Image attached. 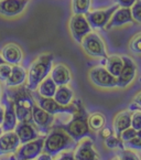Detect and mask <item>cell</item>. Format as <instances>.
<instances>
[{
	"label": "cell",
	"mask_w": 141,
	"mask_h": 160,
	"mask_svg": "<svg viewBox=\"0 0 141 160\" xmlns=\"http://www.w3.org/2000/svg\"><path fill=\"white\" fill-rule=\"evenodd\" d=\"M76 104H77L76 111L74 112V114H72V119L70 122H67L66 124H56L53 126L63 129L68 136L73 138L74 141L78 144L84 138L94 139V135L92 134V130L88 126V122H87L88 114H87L82 101L76 99Z\"/></svg>",
	"instance_id": "1"
},
{
	"label": "cell",
	"mask_w": 141,
	"mask_h": 160,
	"mask_svg": "<svg viewBox=\"0 0 141 160\" xmlns=\"http://www.w3.org/2000/svg\"><path fill=\"white\" fill-rule=\"evenodd\" d=\"M7 93L12 99L16 109V115L18 122H32V109L35 104V99L31 94V91L27 86H19L16 91H9Z\"/></svg>",
	"instance_id": "2"
},
{
	"label": "cell",
	"mask_w": 141,
	"mask_h": 160,
	"mask_svg": "<svg viewBox=\"0 0 141 160\" xmlns=\"http://www.w3.org/2000/svg\"><path fill=\"white\" fill-rule=\"evenodd\" d=\"M76 146L77 142L74 141L72 137L68 136L63 129L53 126L44 137L43 151L54 158L66 150H74Z\"/></svg>",
	"instance_id": "3"
},
{
	"label": "cell",
	"mask_w": 141,
	"mask_h": 160,
	"mask_svg": "<svg viewBox=\"0 0 141 160\" xmlns=\"http://www.w3.org/2000/svg\"><path fill=\"white\" fill-rule=\"evenodd\" d=\"M54 57L50 53L39 55L34 61L31 63L28 70V76H27V85L28 90L31 92H35L39 84L44 78L50 75V72L53 66Z\"/></svg>",
	"instance_id": "4"
},
{
	"label": "cell",
	"mask_w": 141,
	"mask_h": 160,
	"mask_svg": "<svg viewBox=\"0 0 141 160\" xmlns=\"http://www.w3.org/2000/svg\"><path fill=\"white\" fill-rule=\"evenodd\" d=\"M80 45L85 53L92 58L105 59L108 57L105 42L96 32H90L86 37H84V39L80 42Z\"/></svg>",
	"instance_id": "5"
},
{
	"label": "cell",
	"mask_w": 141,
	"mask_h": 160,
	"mask_svg": "<svg viewBox=\"0 0 141 160\" xmlns=\"http://www.w3.org/2000/svg\"><path fill=\"white\" fill-rule=\"evenodd\" d=\"M34 99L36 101V104L40 106L41 108L44 109L45 112L52 114V115H56V114H74V112L76 111L77 104H76V99L73 101V103L68 106H63L61 104H59L55 101L53 97H43L40 96L38 93H35Z\"/></svg>",
	"instance_id": "6"
},
{
	"label": "cell",
	"mask_w": 141,
	"mask_h": 160,
	"mask_svg": "<svg viewBox=\"0 0 141 160\" xmlns=\"http://www.w3.org/2000/svg\"><path fill=\"white\" fill-rule=\"evenodd\" d=\"M90 80L95 86L100 88L117 87V78L111 75L105 66H95L88 73Z\"/></svg>",
	"instance_id": "7"
},
{
	"label": "cell",
	"mask_w": 141,
	"mask_h": 160,
	"mask_svg": "<svg viewBox=\"0 0 141 160\" xmlns=\"http://www.w3.org/2000/svg\"><path fill=\"white\" fill-rule=\"evenodd\" d=\"M118 9L117 5H114L107 9L101 10H94V11H88L85 17H86L87 21L94 30H101L105 29L106 26L108 24L113 13Z\"/></svg>",
	"instance_id": "8"
},
{
	"label": "cell",
	"mask_w": 141,
	"mask_h": 160,
	"mask_svg": "<svg viewBox=\"0 0 141 160\" xmlns=\"http://www.w3.org/2000/svg\"><path fill=\"white\" fill-rule=\"evenodd\" d=\"M43 144L44 137H39L34 140L20 145L14 153L17 160H35L41 152H43Z\"/></svg>",
	"instance_id": "9"
},
{
	"label": "cell",
	"mask_w": 141,
	"mask_h": 160,
	"mask_svg": "<svg viewBox=\"0 0 141 160\" xmlns=\"http://www.w3.org/2000/svg\"><path fill=\"white\" fill-rule=\"evenodd\" d=\"M32 122L38 132L45 136L53 127L54 115L45 112L38 104H34L32 109Z\"/></svg>",
	"instance_id": "10"
},
{
	"label": "cell",
	"mask_w": 141,
	"mask_h": 160,
	"mask_svg": "<svg viewBox=\"0 0 141 160\" xmlns=\"http://www.w3.org/2000/svg\"><path fill=\"white\" fill-rule=\"evenodd\" d=\"M92 27L87 21L85 14H73L70 19V34L75 40V42L80 43L88 33L92 32Z\"/></svg>",
	"instance_id": "11"
},
{
	"label": "cell",
	"mask_w": 141,
	"mask_h": 160,
	"mask_svg": "<svg viewBox=\"0 0 141 160\" xmlns=\"http://www.w3.org/2000/svg\"><path fill=\"white\" fill-rule=\"evenodd\" d=\"M0 104L5 108V115H3V122L1 124V128H2L3 132H13L17 124H18V118H17L16 115V109H14L13 102H12V99L8 95L7 91H5V94L1 96Z\"/></svg>",
	"instance_id": "12"
},
{
	"label": "cell",
	"mask_w": 141,
	"mask_h": 160,
	"mask_svg": "<svg viewBox=\"0 0 141 160\" xmlns=\"http://www.w3.org/2000/svg\"><path fill=\"white\" fill-rule=\"evenodd\" d=\"M124 60V66L120 72V74L117 78V87L119 88H126L129 86L134 80L137 74V65L134 62V60L129 57L124 55L122 57Z\"/></svg>",
	"instance_id": "13"
},
{
	"label": "cell",
	"mask_w": 141,
	"mask_h": 160,
	"mask_svg": "<svg viewBox=\"0 0 141 160\" xmlns=\"http://www.w3.org/2000/svg\"><path fill=\"white\" fill-rule=\"evenodd\" d=\"M21 142L18 135L13 132H6L0 135V157L16 153Z\"/></svg>",
	"instance_id": "14"
},
{
	"label": "cell",
	"mask_w": 141,
	"mask_h": 160,
	"mask_svg": "<svg viewBox=\"0 0 141 160\" xmlns=\"http://www.w3.org/2000/svg\"><path fill=\"white\" fill-rule=\"evenodd\" d=\"M0 53L3 61L10 65H18L23 60V51L19 44L13 42L6 43L0 50Z\"/></svg>",
	"instance_id": "15"
},
{
	"label": "cell",
	"mask_w": 141,
	"mask_h": 160,
	"mask_svg": "<svg viewBox=\"0 0 141 160\" xmlns=\"http://www.w3.org/2000/svg\"><path fill=\"white\" fill-rule=\"evenodd\" d=\"M75 160H99V156L95 151L92 138H84L74 149Z\"/></svg>",
	"instance_id": "16"
},
{
	"label": "cell",
	"mask_w": 141,
	"mask_h": 160,
	"mask_svg": "<svg viewBox=\"0 0 141 160\" xmlns=\"http://www.w3.org/2000/svg\"><path fill=\"white\" fill-rule=\"evenodd\" d=\"M29 0H0V14L17 17L24 11Z\"/></svg>",
	"instance_id": "17"
},
{
	"label": "cell",
	"mask_w": 141,
	"mask_h": 160,
	"mask_svg": "<svg viewBox=\"0 0 141 160\" xmlns=\"http://www.w3.org/2000/svg\"><path fill=\"white\" fill-rule=\"evenodd\" d=\"M128 23H136V21L132 18L131 10L130 8H121L118 7V9L111 16L108 24L106 26V30L117 28V27H122Z\"/></svg>",
	"instance_id": "18"
},
{
	"label": "cell",
	"mask_w": 141,
	"mask_h": 160,
	"mask_svg": "<svg viewBox=\"0 0 141 160\" xmlns=\"http://www.w3.org/2000/svg\"><path fill=\"white\" fill-rule=\"evenodd\" d=\"M50 76L57 86L67 85L72 81V74L67 66L64 63H56L52 66Z\"/></svg>",
	"instance_id": "19"
},
{
	"label": "cell",
	"mask_w": 141,
	"mask_h": 160,
	"mask_svg": "<svg viewBox=\"0 0 141 160\" xmlns=\"http://www.w3.org/2000/svg\"><path fill=\"white\" fill-rule=\"evenodd\" d=\"M14 132L19 137L21 145L39 138L38 129L31 122H18L14 128Z\"/></svg>",
	"instance_id": "20"
},
{
	"label": "cell",
	"mask_w": 141,
	"mask_h": 160,
	"mask_svg": "<svg viewBox=\"0 0 141 160\" xmlns=\"http://www.w3.org/2000/svg\"><path fill=\"white\" fill-rule=\"evenodd\" d=\"M27 76H28V71L21 66L20 64L18 65H12L11 73H10L9 78L5 83L7 88H12V87H19L26 83Z\"/></svg>",
	"instance_id": "21"
},
{
	"label": "cell",
	"mask_w": 141,
	"mask_h": 160,
	"mask_svg": "<svg viewBox=\"0 0 141 160\" xmlns=\"http://www.w3.org/2000/svg\"><path fill=\"white\" fill-rule=\"evenodd\" d=\"M131 114L132 112L130 109L127 111H122L120 113H118L114 118L113 127H114V132L116 136L119 137V135L127 128L131 127Z\"/></svg>",
	"instance_id": "22"
},
{
	"label": "cell",
	"mask_w": 141,
	"mask_h": 160,
	"mask_svg": "<svg viewBox=\"0 0 141 160\" xmlns=\"http://www.w3.org/2000/svg\"><path fill=\"white\" fill-rule=\"evenodd\" d=\"M103 60H104L103 64L107 68V71H108L111 75L115 76V78H118V75H119L122 70V66H124L122 57H119V55H110V57H107Z\"/></svg>",
	"instance_id": "23"
},
{
	"label": "cell",
	"mask_w": 141,
	"mask_h": 160,
	"mask_svg": "<svg viewBox=\"0 0 141 160\" xmlns=\"http://www.w3.org/2000/svg\"><path fill=\"white\" fill-rule=\"evenodd\" d=\"M53 98L61 105L68 106L73 103L74 93L67 85H62V86H57V90L55 92V95Z\"/></svg>",
	"instance_id": "24"
},
{
	"label": "cell",
	"mask_w": 141,
	"mask_h": 160,
	"mask_svg": "<svg viewBox=\"0 0 141 160\" xmlns=\"http://www.w3.org/2000/svg\"><path fill=\"white\" fill-rule=\"evenodd\" d=\"M57 90V85L54 83V81L52 80L51 76H47L46 78L42 81V82L39 84L38 88H36V93H38L40 96L43 97H54L55 92Z\"/></svg>",
	"instance_id": "25"
},
{
	"label": "cell",
	"mask_w": 141,
	"mask_h": 160,
	"mask_svg": "<svg viewBox=\"0 0 141 160\" xmlns=\"http://www.w3.org/2000/svg\"><path fill=\"white\" fill-rule=\"evenodd\" d=\"M87 122H88V126L92 132H99L106 125V117L104 116V114L96 112V113L88 115Z\"/></svg>",
	"instance_id": "26"
},
{
	"label": "cell",
	"mask_w": 141,
	"mask_h": 160,
	"mask_svg": "<svg viewBox=\"0 0 141 160\" xmlns=\"http://www.w3.org/2000/svg\"><path fill=\"white\" fill-rule=\"evenodd\" d=\"M92 0H72V10L74 14H86L90 10Z\"/></svg>",
	"instance_id": "27"
},
{
	"label": "cell",
	"mask_w": 141,
	"mask_h": 160,
	"mask_svg": "<svg viewBox=\"0 0 141 160\" xmlns=\"http://www.w3.org/2000/svg\"><path fill=\"white\" fill-rule=\"evenodd\" d=\"M105 140V146L108 149H124V141L119 138L118 136H116L115 134L111 135L108 138L104 139Z\"/></svg>",
	"instance_id": "28"
},
{
	"label": "cell",
	"mask_w": 141,
	"mask_h": 160,
	"mask_svg": "<svg viewBox=\"0 0 141 160\" xmlns=\"http://www.w3.org/2000/svg\"><path fill=\"white\" fill-rule=\"evenodd\" d=\"M129 50L134 54H141V32L134 34L129 42Z\"/></svg>",
	"instance_id": "29"
},
{
	"label": "cell",
	"mask_w": 141,
	"mask_h": 160,
	"mask_svg": "<svg viewBox=\"0 0 141 160\" xmlns=\"http://www.w3.org/2000/svg\"><path fill=\"white\" fill-rule=\"evenodd\" d=\"M118 156H119V158H118L119 160H140L139 156L136 152H134L132 150L127 148L120 149Z\"/></svg>",
	"instance_id": "30"
},
{
	"label": "cell",
	"mask_w": 141,
	"mask_h": 160,
	"mask_svg": "<svg viewBox=\"0 0 141 160\" xmlns=\"http://www.w3.org/2000/svg\"><path fill=\"white\" fill-rule=\"evenodd\" d=\"M131 127L136 130L141 129V109L137 108L131 114Z\"/></svg>",
	"instance_id": "31"
},
{
	"label": "cell",
	"mask_w": 141,
	"mask_h": 160,
	"mask_svg": "<svg viewBox=\"0 0 141 160\" xmlns=\"http://www.w3.org/2000/svg\"><path fill=\"white\" fill-rule=\"evenodd\" d=\"M12 65L8 63H3L0 65V83H6L9 78L10 73H11Z\"/></svg>",
	"instance_id": "32"
},
{
	"label": "cell",
	"mask_w": 141,
	"mask_h": 160,
	"mask_svg": "<svg viewBox=\"0 0 141 160\" xmlns=\"http://www.w3.org/2000/svg\"><path fill=\"white\" fill-rule=\"evenodd\" d=\"M131 14L137 23H141V0H137L131 8Z\"/></svg>",
	"instance_id": "33"
},
{
	"label": "cell",
	"mask_w": 141,
	"mask_h": 160,
	"mask_svg": "<svg viewBox=\"0 0 141 160\" xmlns=\"http://www.w3.org/2000/svg\"><path fill=\"white\" fill-rule=\"evenodd\" d=\"M124 147L127 149H134V150H141V138L136 136L134 138L130 139L124 142Z\"/></svg>",
	"instance_id": "34"
},
{
	"label": "cell",
	"mask_w": 141,
	"mask_h": 160,
	"mask_svg": "<svg viewBox=\"0 0 141 160\" xmlns=\"http://www.w3.org/2000/svg\"><path fill=\"white\" fill-rule=\"evenodd\" d=\"M136 136H137V130L132 127H129V128H127V129H125L119 135V138L125 142V141H128V140H130V139L134 138Z\"/></svg>",
	"instance_id": "35"
},
{
	"label": "cell",
	"mask_w": 141,
	"mask_h": 160,
	"mask_svg": "<svg viewBox=\"0 0 141 160\" xmlns=\"http://www.w3.org/2000/svg\"><path fill=\"white\" fill-rule=\"evenodd\" d=\"M55 160H75L74 150H66V151H64V152L60 153L59 157Z\"/></svg>",
	"instance_id": "36"
},
{
	"label": "cell",
	"mask_w": 141,
	"mask_h": 160,
	"mask_svg": "<svg viewBox=\"0 0 141 160\" xmlns=\"http://www.w3.org/2000/svg\"><path fill=\"white\" fill-rule=\"evenodd\" d=\"M115 5L121 8H131L137 0H114Z\"/></svg>",
	"instance_id": "37"
},
{
	"label": "cell",
	"mask_w": 141,
	"mask_h": 160,
	"mask_svg": "<svg viewBox=\"0 0 141 160\" xmlns=\"http://www.w3.org/2000/svg\"><path fill=\"white\" fill-rule=\"evenodd\" d=\"M99 132H100V136H101V138H103V139L108 138V137H110L111 135L115 134V132H114V128L111 129L110 127H105V126H104V127L101 128Z\"/></svg>",
	"instance_id": "38"
},
{
	"label": "cell",
	"mask_w": 141,
	"mask_h": 160,
	"mask_svg": "<svg viewBox=\"0 0 141 160\" xmlns=\"http://www.w3.org/2000/svg\"><path fill=\"white\" fill-rule=\"evenodd\" d=\"M36 160H53V157H52L51 155H49V153L43 151V152H41L40 155L38 156Z\"/></svg>",
	"instance_id": "39"
},
{
	"label": "cell",
	"mask_w": 141,
	"mask_h": 160,
	"mask_svg": "<svg viewBox=\"0 0 141 160\" xmlns=\"http://www.w3.org/2000/svg\"><path fill=\"white\" fill-rule=\"evenodd\" d=\"M132 103L134 104V105L138 107V108H140L141 109V92H139L138 94L134 96V102Z\"/></svg>",
	"instance_id": "40"
},
{
	"label": "cell",
	"mask_w": 141,
	"mask_h": 160,
	"mask_svg": "<svg viewBox=\"0 0 141 160\" xmlns=\"http://www.w3.org/2000/svg\"><path fill=\"white\" fill-rule=\"evenodd\" d=\"M3 115H5V108H3V106L0 104V126L2 124L3 122Z\"/></svg>",
	"instance_id": "41"
},
{
	"label": "cell",
	"mask_w": 141,
	"mask_h": 160,
	"mask_svg": "<svg viewBox=\"0 0 141 160\" xmlns=\"http://www.w3.org/2000/svg\"><path fill=\"white\" fill-rule=\"evenodd\" d=\"M3 63H6V62L3 61L2 57H1V53H0V65H1V64H3Z\"/></svg>",
	"instance_id": "42"
},
{
	"label": "cell",
	"mask_w": 141,
	"mask_h": 160,
	"mask_svg": "<svg viewBox=\"0 0 141 160\" xmlns=\"http://www.w3.org/2000/svg\"><path fill=\"white\" fill-rule=\"evenodd\" d=\"M137 136H138V137H140V138H141V129L137 130Z\"/></svg>",
	"instance_id": "43"
},
{
	"label": "cell",
	"mask_w": 141,
	"mask_h": 160,
	"mask_svg": "<svg viewBox=\"0 0 141 160\" xmlns=\"http://www.w3.org/2000/svg\"><path fill=\"white\" fill-rule=\"evenodd\" d=\"M1 96H2V91H1V85H0V101H1Z\"/></svg>",
	"instance_id": "44"
},
{
	"label": "cell",
	"mask_w": 141,
	"mask_h": 160,
	"mask_svg": "<svg viewBox=\"0 0 141 160\" xmlns=\"http://www.w3.org/2000/svg\"><path fill=\"white\" fill-rule=\"evenodd\" d=\"M2 132H3V130H2V128H1V126H0V135L2 134Z\"/></svg>",
	"instance_id": "45"
},
{
	"label": "cell",
	"mask_w": 141,
	"mask_h": 160,
	"mask_svg": "<svg viewBox=\"0 0 141 160\" xmlns=\"http://www.w3.org/2000/svg\"><path fill=\"white\" fill-rule=\"evenodd\" d=\"M114 160H119V159H114Z\"/></svg>",
	"instance_id": "46"
},
{
	"label": "cell",
	"mask_w": 141,
	"mask_h": 160,
	"mask_svg": "<svg viewBox=\"0 0 141 160\" xmlns=\"http://www.w3.org/2000/svg\"><path fill=\"white\" fill-rule=\"evenodd\" d=\"M140 82H141V78H140Z\"/></svg>",
	"instance_id": "47"
},
{
	"label": "cell",
	"mask_w": 141,
	"mask_h": 160,
	"mask_svg": "<svg viewBox=\"0 0 141 160\" xmlns=\"http://www.w3.org/2000/svg\"><path fill=\"white\" fill-rule=\"evenodd\" d=\"M0 160H1V159H0Z\"/></svg>",
	"instance_id": "48"
}]
</instances>
